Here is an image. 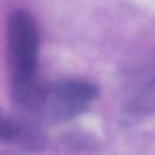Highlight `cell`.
Returning <instances> with one entry per match:
<instances>
[{
  "label": "cell",
  "mask_w": 155,
  "mask_h": 155,
  "mask_svg": "<svg viewBox=\"0 0 155 155\" xmlns=\"http://www.w3.org/2000/svg\"><path fill=\"white\" fill-rule=\"evenodd\" d=\"M0 142L16 143L28 150H40L44 145L41 137L33 130L10 117L0 110Z\"/></svg>",
  "instance_id": "obj_3"
},
{
  "label": "cell",
  "mask_w": 155,
  "mask_h": 155,
  "mask_svg": "<svg viewBox=\"0 0 155 155\" xmlns=\"http://www.w3.org/2000/svg\"><path fill=\"white\" fill-rule=\"evenodd\" d=\"M6 46L12 99L18 105H28L38 92L39 33L34 19L27 11L18 8L8 15Z\"/></svg>",
  "instance_id": "obj_1"
},
{
  "label": "cell",
  "mask_w": 155,
  "mask_h": 155,
  "mask_svg": "<svg viewBox=\"0 0 155 155\" xmlns=\"http://www.w3.org/2000/svg\"><path fill=\"white\" fill-rule=\"evenodd\" d=\"M99 96L96 85L82 80H64L35 94L33 102L41 107L48 117L68 120L82 114ZM31 102V103H33Z\"/></svg>",
  "instance_id": "obj_2"
}]
</instances>
